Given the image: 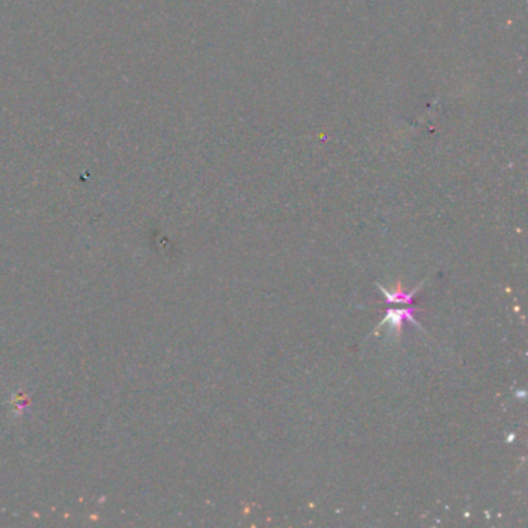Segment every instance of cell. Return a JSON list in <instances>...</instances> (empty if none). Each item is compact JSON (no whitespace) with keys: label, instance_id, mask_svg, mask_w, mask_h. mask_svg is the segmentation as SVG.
Here are the masks:
<instances>
[{"label":"cell","instance_id":"6da1fadb","mask_svg":"<svg viewBox=\"0 0 528 528\" xmlns=\"http://www.w3.org/2000/svg\"><path fill=\"white\" fill-rule=\"evenodd\" d=\"M417 313V309H414V307H411V309H400V310H387V315L386 318L381 321L380 325H389V330H394L397 335L400 336L401 333V329H403V323L405 321H411V323H414L416 325H418L420 330H423V327L418 324V321L414 318Z\"/></svg>","mask_w":528,"mask_h":528},{"label":"cell","instance_id":"7a4b0ae2","mask_svg":"<svg viewBox=\"0 0 528 528\" xmlns=\"http://www.w3.org/2000/svg\"><path fill=\"white\" fill-rule=\"evenodd\" d=\"M422 287H423V282H422V284H420L418 287L414 288V290L409 292V293L405 292V290H401V285H400V284L397 285V288H394L392 292L386 290L385 287H380V290H381L383 293H385L387 304H405V305H412V303H414V296H416V294L420 292V288H422Z\"/></svg>","mask_w":528,"mask_h":528}]
</instances>
